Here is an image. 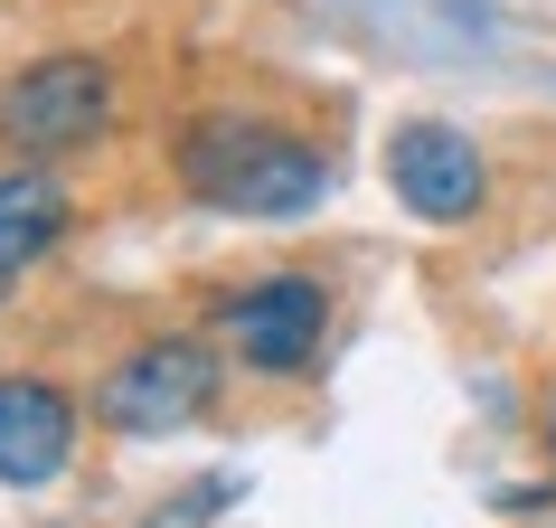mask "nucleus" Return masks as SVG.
Listing matches in <instances>:
<instances>
[{
  "instance_id": "nucleus-7",
  "label": "nucleus",
  "mask_w": 556,
  "mask_h": 528,
  "mask_svg": "<svg viewBox=\"0 0 556 528\" xmlns=\"http://www.w3.org/2000/svg\"><path fill=\"white\" fill-rule=\"evenodd\" d=\"M66 217H76V199L58 171H38V161L0 171V274H29L38 255H58Z\"/></svg>"
},
{
  "instance_id": "nucleus-6",
  "label": "nucleus",
  "mask_w": 556,
  "mask_h": 528,
  "mask_svg": "<svg viewBox=\"0 0 556 528\" xmlns=\"http://www.w3.org/2000/svg\"><path fill=\"white\" fill-rule=\"evenodd\" d=\"M66 453H76V397L48 378H0V481L38 491L66 472Z\"/></svg>"
},
{
  "instance_id": "nucleus-3",
  "label": "nucleus",
  "mask_w": 556,
  "mask_h": 528,
  "mask_svg": "<svg viewBox=\"0 0 556 528\" xmlns=\"http://www.w3.org/2000/svg\"><path fill=\"white\" fill-rule=\"evenodd\" d=\"M207 406H217V359L199 340H142L94 387V415L114 435H170V425H199Z\"/></svg>"
},
{
  "instance_id": "nucleus-4",
  "label": "nucleus",
  "mask_w": 556,
  "mask_h": 528,
  "mask_svg": "<svg viewBox=\"0 0 556 528\" xmlns=\"http://www.w3.org/2000/svg\"><path fill=\"white\" fill-rule=\"evenodd\" d=\"M378 171H387V189H396V208L425 217V227H463V217L491 208V161H481V142L453 133V123H396L387 151H378Z\"/></svg>"
},
{
  "instance_id": "nucleus-10",
  "label": "nucleus",
  "mask_w": 556,
  "mask_h": 528,
  "mask_svg": "<svg viewBox=\"0 0 556 528\" xmlns=\"http://www.w3.org/2000/svg\"><path fill=\"white\" fill-rule=\"evenodd\" d=\"M10 284H20V274H0V302H10Z\"/></svg>"
},
{
  "instance_id": "nucleus-5",
  "label": "nucleus",
  "mask_w": 556,
  "mask_h": 528,
  "mask_svg": "<svg viewBox=\"0 0 556 528\" xmlns=\"http://www.w3.org/2000/svg\"><path fill=\"white\" fill-rule=\"evenodd\" d=\"M330 340V293L312 274H264L227 302V350L255 368V378H302Z\"/></svg>"
},
{
  "instance_id": "nucleus-1",
  "label": "nucleus",
  "mask_w": 556,
  "mask_h": 528,
  "mask_svg": "<svg viewBox=\"0 0 556 528\" xmlns=\"http://www.w3.org/2000/svg\"><path fill=\"white\" fill-rule=\"evenodd\" d=\"M179 179L207 208H227V217H302V208H321L330 161L302 133H283V123H255V114L217 104V114H199L179 133Z\"/></svg>"
},
{
  "instance_id": "nucleus-9",
  "label": "nucleus",
  "mask_w": 556,
  "mask_h": 528,
  "mask_svg": "<svg viewBox=\"0 0 556 528\" xmlns=\"http://www.w3.org/2000/svg\"><path fill=\"white\" fill-rule=\"evenodd\" d=\"M547 453H556V406H547Z\"/></svg>"
},
{
  "instance_id": "nucleus-2",
  "label": "nucleus",
  "mask_w": 556,
  "mask_h": 528,
  "mask_svg": "<svg viewBox=\"0 0 556 528\" xmlns=\"http://www.w3.org/2000/svg\"><path fill=\"white\" fill-rule=\"evenodd\" d=\"M114 123V76L104 58H38L0 86V142L20 161H58Z\"/></svg>"
},
{
  "instance_id": "nucleus-8",
  "label": "nucleus",
  "mask_w": 556,
  "mask_h": 528,
  "mask_svg": "<svg viewBox=\"0 0 556 528\" xmlns=\"http://www.w3.org/2000/svg\"><path fill=\"white\" fill-rule=\"evenodd\" d=\"M227 500H236V472H207L199 500H179V510H151V528H199V519H217Z\"/></svg>"
}]
</instances>
